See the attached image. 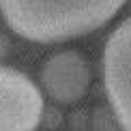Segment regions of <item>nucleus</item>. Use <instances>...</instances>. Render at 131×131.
<instances>
[{
    "label": "nucleus",
    "mask_w": 131,
    "mask_h": 131,
    "mask_svg": "<svg viewBox=\"0 0 131 131\" xmlns=\"http://www.w3.org/2000/svg\"><path fill=\"white\" fill-rule=\"evenodd\" d=\"M43 118V95L26 73L0 64V131H35Z\"/></svg>",
    "instance_id": "nucleus-3"
},
{
    "label": "nucleus",
    "mask_w": 131,
    "mask_h": 131,
    "mask_svg": "<svg viewBox=\"0 0 131 131\" xmlns=\"http://www.w3.org/2000/svg\"><path fill=\"white\" fill-rule=\"evenodd\" d=\"M7 50H9V43H7V39H4L2 35H0V56H4Z\"/></svg>",
    "instance_id": "nucleus-5"
},
{
    "label": "nucleus",
    "mask_w": 131,
    "mask_h": 131,
    "mask_svg": "<svg viewBox=\"0 0 131 131\" xmlns=\"http://www.w3.org/2000/svg\"><path fill=\"white\" fill-rule=\"evenodd\" d=\"M125 2L127 0H0V11L15 35L37 43H56L105 26Z\"/></svg>",
    "instance_id": "nucleus-1"
},
{
    "label": "nucleus",
    "mask_w": 131,
    "mask_h": 131,
    "mask_svg": "<svg viewBox=\"0 0 131 131\" xmlns=\"http://www.w3.org/2000/svg\"><path fill=\"white\" fill-rule=\"evenodd\" d=\"M43 90L56 103H75L90 86V67L78 52H58L47 58L41 69Z\"/></svg>",
    "instance_id": "nucleus-4"
},
{
    "label": "nucleus",
    "mask_w": 131,
    "mask_h": 131,
    "mask_svg": "<svg viewBox=\"0 0 131 131\" xmlns=\"http://www.w3.org/2000/svg\"><path fill=\"white\" fill-rule=\"evenodd\" d=\"M103 86L123 131H131V17L110 35L103 50Z\"/></svg>",
    "instance_id": "nucleus-2"
}]
</instances>
